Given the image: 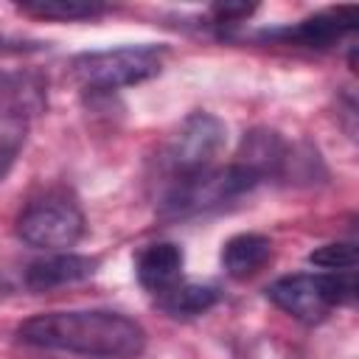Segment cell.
I'll return each instance as SVG.
<instances>
[{
    "instance_id": "3",
    "label": "cell",
    "mask_w": 359,
    "mask_h": 359,
    "mask_svg": "<svg viewBox=\"0 0 359 359\" xmlns=\"http://www.w3.org/2000/svg\"><path fill=\"white\" fill-rule=\"evenodd\" d=\"M356 294V283L351 272H328V275H286L278 278L266 297L292 314L300 323H320L334 306L351 303Z\"/></svg>"
},
{
    "instance_id": "8",
    "label": "cell",
    "mask_w": 359,
    "mask_h": 359,
    "mask_svg": "<svg viewBox=\"0 0 359 359\" xmlns=\"http://www.w3.org/2000/svg\"><path fill=\"white\" fill-rule=\"evenodd\" d=\"M289 157V149L283 143V137L272 129H252L250 135H244L241 149H238V165H244L250 174L261 180L280 174L283 163Z\"/></svg>"
},
{
    "instance_id": "12",
    "label": "cell",
    "mask_w": 359,
    "mask_h": 359,
    "mask_svg": "<svg viewBox=\"0 0 359 359\" xmlns=\"http://www.w3.org/2000/svg\"><path fill=\"white\" fill-rule=\"evenodd\" d=\"M216 300H219V292L213 286H202V283H174L171 289L160 292V306L174 317L202 314Z\"/></svg>"
},
{
    "instance_id": "2",
    "label": "cell",
    "mask_w": 359,
    "mask_h": 359,
    "mask_svg": "<svg viewBox=\"0 0 359 359\" xmlns=\"http://www.w3.org/2000/svg\"><path fill=\"white\" fill-rule=\"evenodd\" d=\"M163 48L154 45H123L109 50L79 53L73 59V76L93 90H121L154 79L163 70Z\"/></svg>"
},
{
    "instance_id": "10",
    "label": "cell",
    "mask_w": 359,
    "mask_h": 359,
    "mask_svg": "<svg viewBox=\"0 0 359 359\" xmlns=\"http://www.w3.org/2000/svg\"><path fill=\"white\" fill-rule=\"evenodd\" d=\"M98 269V258H87V255H48L34 261L25 269V283L36 292L53 289V286H65V283H76L90 278Z\"/></svg>"
},
{
    "instance_id": "11",
    "label": "cell",
    "mask_w": 359,
    "mask_h": 359,
    "mask_svg": "<svg viewBox=\"0 0 359 359\" xmlns=\"http://www.w3.org/2000/svg\"><path fill=\"white\" fill-rule=\"evenodd\" d=\"M272 258V241L261 233H238L222 247V266L230 278H250Z\"/></svg>"
},
{
    "instance_id": "4",
    "label": "cell",
    "mask_w": 359,
    "mask_h": 359,
    "mask_svg": "<svg viewBox=\"0 0 359 359\" xmlns=\"http://www.w3.org/2000/svg\"><path fill=\"white\" fill-rule=\"evenodd\" d=\"M255 185H258V177L250 174L238 163L213 165L199 174L171 180L160 208H163V213H171V216H188V213H199V210L216 208L222 202H230Z\"/></svg>"
},
{
    "instance_id": "9",
    "label": "cell",
    "mask_w": 359,
    "mask_h": 359,
    "mask_svg": "<svg viewBox=\"0 0 359 359\" xmlns=\"http://www.w3.org/2000/svg\"><path fill=\"white\" fill-rule=\"evenodd\" d=\"M182 250L171 241H160V244H149L137 261H135V272L143 289L160 294L165 289H171L180 280L182 272Z\"/></svg>"
},
{
    "instance_id": "13",
    "label": "cell",
    "mask_w": 359,
    "mask_h": 359,
    "mask_svg": "<svg viewBox=\"0 0 359 359\" xmlns=\"http://www.w3.org/2000/svg\"><path fill=\"white\" fill-rule=\"evenodd\" d=\"M17 8L22 14H31V17H45V20H90V17H98L107 11L104 3H95V0H22L17 3Z\"/></svg>"
},
{
    "instance_id": "16",
    "label": "cell",
    "mask_w": 359,
    "mask_h": 359,
    "mask_svg": "<svg viewBox=\"0 0 359 359\" xmlns=\"http://www.w3.org/2000/svg\"><path fill=\"white\" fill-rule=\"evenodd\" d=\"M213 11V17L219 20V22H238V20H247L252 11H255V6L250 3H219V6H213L210 8Z\"/></svg>"
},
{
    "instance_id": "5",
    "label": "cell",
    "mask_w": 359,
    "mask_h": 359,
    "mask_svg": "<svg viewBox=\"0 0 359 359\" xmlns=\"http://www.w3.org/2000/svg\"><path fill=\"white\" fill-rule=\"evenodd\" d=\"M17 236L36 250L73 247L84 236V216L73 199L48 194L25 205L17 219Z\"/></svg>"
},
{
    "instance_id": "14",
    "label": "cell",
    "mask_w": 359,
    "mask_h": 359,
    "mask_svg": "<svg viewBox=\"0 0 359 359\" xmlns=\"http://www.w3.org/2000/svg\"><path fill=\"white\" fill-rule=\"evenodd\" d=\"M22 143H25V112L17 109L0 112V180L14 165Z\"/></svg>"
},
{
    "instance_id": "7",
    "label": "cell",
    "mask_w": 359,
    "mask_h": 359,
    "mask_svg": "<svg viewBox=\"0 0 359 359\" xmlns=\"http://www.w3.org/2000/svg\"><path fill=\"white\" fill-rule=\"evenodd\" d=\"M356 28V8H331L323 14H314L292 28H278V31H266L264 36L269 39H283V42H294V45H306V48H328L334 45L342 34Z\"/></svg>"
},
{
    "instance_id": "1",
    "label": "cell",
    "mask_w": 359,
    "mask_h": 359,
    "mask_svg": "<svg viewBox=\"0 0 359 359\" xmlns=\"http://www.w3.org/2000/svg\"><path fill=\"white\" fill-rule=\"evenodd\" d=\"M17 337L36 348L98 359H132L146 348L143 325L107 309L36 314L17 328Z\"/></svg>"
},
{
    "instance_id": "6",
    "label": "cell",
    "mask_w": 359,
    "mask_h": 359,
    "mask_svg": "<svg viewBox=\"0 0 359 359\" xmlns=\"http://www.w3.org/2000/svg\"><path fill=\"white\" fill-rule=\"evenodd\" d=\"M224 135H227L224 123L216 115H208V112L188 115L177 126V132L171 135L163 151V165L168 177L182 180L205 168H213V160L224 146Z\"/></svg>"
},
{
    "instance_id": "15",
    "label": "cell",
    "mask_w": 359,
    "mask_h": 359,
    "mask_svg": "<svg viewBox=\"0 0 359 359\" xmlns=\"http://www.w3.org/2000/svg\"><path fill=\"white\" fill-rule=\"evenodd\" d=\"M309 264L334 269V272H351L359 264V252H356V244H351V241H334V244H323V247L311 250Z\"/></svg>"
}]
</instances>
